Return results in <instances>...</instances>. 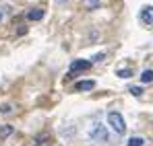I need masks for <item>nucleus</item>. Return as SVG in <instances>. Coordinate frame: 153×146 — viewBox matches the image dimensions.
<instances>
[{
	"label": "nucleus",
	"mask_w": 153,
	"mask_h": 146,
	"mask_svg": "<svg viewBox=\"0 0 153 146\" xmlns=\"http://www.w3.org/2000/svg\"><path fill=\"white\" fill-rule=\"evenodd\" d=\"M108 123L112 125V130H114L116 134H124V132H126L124 117H122L118 111H110V113H108Z\"/></svg>",
	"instance_id": "1"
},
{
	"label": "nucleus",
	"mask_w": 153,
	"mask_h": 146,
	"mask_svg": "<svg viewBox=\"0 0 153 146\" xmlns=\"http://www.w3.org/2000/svg\"><path fill=\"white\" fill-rule=\"evenodd\" d=\"M89 138H91V140H97V142H105V140H108L105 125H102V123H93V125L89 128Z\"/></svg>",
	"instance_id": "2"
},
{
	"label": "nucleus",
	"mask_w": 153,
	"mask_h": 146,
	"mask_svg": "<svg viewBox=\"0 0 153 146\" xmlns=\"http://www.w3.org/2000/svg\"><path fill=\"white\" fill-rule=\"evenodd\" d=\"M139 19H141V23L147 25V27H153V6H143L141 8V12H139Z\"/></svg>",
	"instance_id": "3"
},
{
	"label": "nucleus",
	"mask_w": 153,
	"mask_h": 146,
	"mask_svg": "<svg viewBox=\"0 0 153 146\" xmlns=\"http://www.w3.org/2000/svg\"><path fill=\"white\" fill-rule=\"evenodd\" d=\"M91 60H75V62H71V72H76V70H87V68H91Z\"/></svg>",
	"instance_id": "4"
},
{
	"label": "nucleus",
	"mask_w": 153,
	"mask_h": 146,
	"mask_svg": "<svg viewBox=\"0 0 153 146\" xmlns=\"http://www.w3.org/2000/svg\"><path fill=\"white\" fill-rule=\"evenodd\" d=\"M27 19H29V21H42V19H44V10H42V8H31V10L27 12Z\"/></svg>",
	"instance_id": "5"
},
{
	"label": "nucleus",
	"mask_w": 153,
	"mask_h": 146,
	"mask_svg": "<svg viewBox=\"0 0 153 146\" xmlns=\"http://www.w3.org/2000/svg\"><path fill=\"white\" fill-rule=\"evenodd\" d=\"M93 87H95L93 80H81V82H76V84H75L76 91H91Z\"/></svg>",
	"instance_id": "6"
},
{
	"label": "nucleus",
	"mask_w": 153,
	"mask_h": 146,
	"mask_svg": "<svg viewBox=\"0 0 153 146\" xmlns=\"http://www.w3.org/2000/svg\"><path fill=\"white\" fill-rule=\"evenodd\" d=\"M126 146H145V138L143 136H132L126 142Z\"/></svg>",
	"instance_id": "7"
},
{
	"label": "nucleus",
	"mask_w": 153,
	"mask_h": 146,
	"mask_svg": "<svg viewBox=\"0 0 153 146\" xmlns=\"http://www.w3.org/2000/svg\"><path fill=\"white\" fill-rule=\"evenodd\" d=\"M13 134V125H2L0 128V140H4L6 136H10Z\"/></svg>",
	"instance_id": "8"
},
{
	"label": "nucleus",
	"mask_w": 153,
	"mask_h": 146,
	"mask_svg": "<svg viewBox=\"0 0 153 146\" xmlns=\"http://www.w3.org/2000/svg\"><path fill=\"white\" fill-rule=\"evenodd\" d=\"M141 82H153V70H145V72L141 74Z\"/></svg>",
	"instance_id": "9"
},
{
	"label": "nucleus",
	"mask_w": 153,
	"mask_h": 146,
	"mask_svg": "<svg viewBox=\"0 0 153 146\" xmlns=\"http://www.w3.org/2000/svg\"><path fill=\"white\" fill-rule=\"evenodd\" d=\"M118 76H120V78H130V76H132V70H130V68H122V70H118Z\"/></svg>",
	"instance_id": "10"
},
{
	"label": "nucleus",
	"mask_w": 153,
	"mask_h": 146,
	"mask_svg": "<svg viewBox=\"0 0 153 146\" xmlns=\"http://www.w3.org/2000/svg\"><path fill=\"white\" fill-rule=\"evenodd\" d=\"M128 93H130V95H134V97H141V95H143V89H141V87H130V89H128Z\"/></svg>",
	"instance_id": "11"
},
{
	"label": "nucleus",
	"mask_w": 153,
	"mask_h": 146,
	"mask_svg": "<svg viewBox=\"0 0 153 146\" xmlns=\"http://www.w3.org/2000/svg\"><path fill=\"white\" fill-rule=\"evenodd\" d=\"M85 2H87L89 8H97V6H100V0H85Z\"/></svg>",
	"instance_id": "12"
},
{
	"label": "nucleus",
	"mask_w": 153,
	"mask_h": 146,
	"mask_svg": "<svg viewBox=\"0 0 153 146\" xmlns=\"http://www.w3.org/2000/svg\"><path fill=\"white\" fill-rule=\"evenodd\" d=\"M103 58H105V54H95V56L91 58V62H102Z\"/></svg>",
	"instance_id": "13"
},
{
	"label": "nucleus",
	"mask_w": 153,
	"mask_h": 146,
	"mask_svg": "<svg viewBox=\"0 0 153 146\" xmlns=\"http://www.w3.org/2000/svg\"><path fill=\"white\" fill-rule=\"evenodd\" d=\"M0 111H2L4 115H6V113H10V105H2V107H0Z\"/></svg>",
	"instance_id": "14"
},
{
	"label": "nucleus",
	"mask_w": 153,
	"mask_h": 146,
	"mask_svg": "<svg viewBox=\"0 0 153 146\" xmlns=\"http://www.w3.org/2000/svg\"><path fill=\"white\" fill-rule=\"evenodd\" d=\"M64 2H66V0H56V4H64Z\"/></svg>",
	"instance_id": "15"
},
{
	"label": "nucleus",
	"mask_w": 153,
	"mask_h": 146,
	"mask_svg": "<svg viewBox=\"0 0 153 146\" xmlns=\"http://www.w3.org/2000/svg\"><path fill=\"white\" fill-rule=\"evenodd\" d=\"M2 17H4V15H2V10H0V21H2Z\"/></svg>",
	"instance_id": "16"
}]
</instances>
